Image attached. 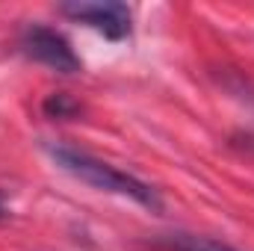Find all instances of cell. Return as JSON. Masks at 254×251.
I'll use <instances>...</instances> for the list:
<instances>
[{
	"label": "cell",
	"instance_id": "7",
	"mask_svg": "<svg viewBox=\"0 0 254 251\" xmlns=\"http://www.w3.org/2000/svg\"><path fill=\"white\" fill-rule=\"evenodd\" d=\"M6 216H9V207H6V198H3V195H0V222H3V219H6Z\"/></svg>",
	"mask_w": 254,
	"mask_h": 251
},
{
	"label": "cell",
	"instance_id": "5",
	"mask_svg": "<svg viewBox=\"0 0 254 251\" xmlns=\"http://www.w3.org/2000/svg\"><path fill=\"white\" fill-rule=\"evenodd\" d=\"M45 113H48L51 119H74V116L80 113V104L71 101L63 92H57V95H51V98L45 101Z\"/></svg>",
	"mask_w": 254,
	"mask_h": 251
},
{
	"label": "cell",
	"instance_id": "1",
	"mask_svg": "<svg viewBox=\"0 0 254 251\" xmlns=\"http://www.w3.org/2000/svg\"><path fill=\"white\" fill-rule=\"evenodd\" d=\"M48 151H51L54 163L63 172H68L77 181H83L86 187L110 192V195L130 198V201L142 204L151 213H160L163 210V201H160L157 189L151 187V184L127 175V172L110 166V163H104V160H98V157H92V154H86V151H80V148H71V145H48Z\"/></svg>",
	"mask_w": 254,
	"mask_h": 251
},
{
	"label": "cell",
	"instance_id": "6",
	"mask_svg": "<svg viewBox=\"0 0 254 251\" xmlns=\"http://www.w3.org/2000/svg\"><path fill=\"white\" fill-rule=\"evenodd\" d=\"M231 86V92H237L243 101H249L254 107V83H249V80H234V83H228Z\"/></svg>",
	"mask_w": 254,
	"mask_h": 251
},
{
	"label": "cell",
	"instance_id": "3",
	"mask_svg": "<svg viewBox=\"0 0 254 251\" xmlns=\"http://www.w3.org/2000/svg\"><path fill=\"white\" fill-rule=\"evenodd\" d=\"M65 18L71 21H80L92 30H98L101 36L113 39V42H122L130 36V24H133V15L125 3H63L60 6Z\"/></svg>",
	"mask_w": 254,
	"mask_h": 251
},
{
	"label": "cell",
	"instance_id": "4",
	"mask_svg": "<svg viewBox=\"0 0 254 251\" xmlns=\"http://www.w3.org/2000/svg\"><path fill=\"white\" fill-rule=\"evenodd\" d=\"M166 246L172 251H237L222 240L198 237V234H172V237H166Z\"/></svg>",
	"mask_w": 254,
	"mask_h": 251
},
{
	"label": "cell",
	"instance_id": "2",
	"mask_svg": "<svg viewBox=\"0 0 254 251\" xmlns=\"http://www.w3.org/2000/svg\"><path fill=\"white\" fill-rule=\"evenodd\" d=\"M21 51L30 60H36L39 65H48L57 74H80L83 71V63L74 54L71 42L60 30L45 27V24H30L21 33Z\"/></svg>",
	"mask_w": 254,
	"mask_h": 251
}]
</instances>
